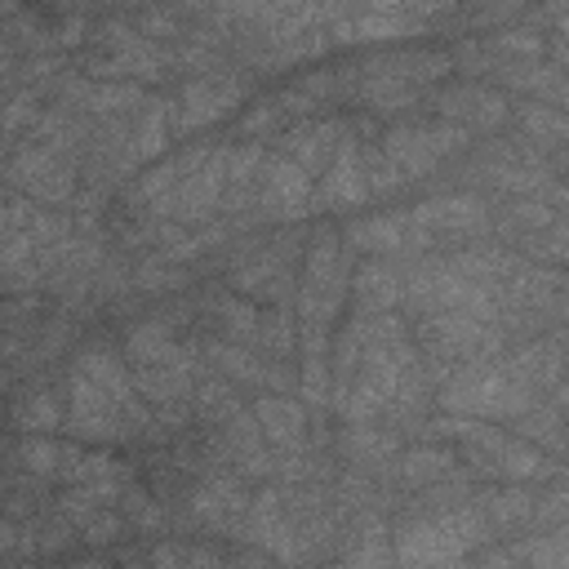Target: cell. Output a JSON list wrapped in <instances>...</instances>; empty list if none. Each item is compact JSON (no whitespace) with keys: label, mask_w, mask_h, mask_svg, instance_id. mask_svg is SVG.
<instances>
[{"label":"cell","mask_w":569,"mask_h":569,"mask_svg":"<svg viewBox=\"0 0 569 569\" xmlns=\"http://www.w3.org/2000/svg\"><path fill=\"white\" fill-rule=\"evenodd\" d=\"M481 517L476 511H445V517L432 521H414L401 530V543H396V556L405 565H440V560H463L468 547L481 538Z\"/></svg>","instance_id":"obj_1"},{"label":"cell","mask_w":569,"mask_h":569,"mask_svg":"<svg viewBox=\"0 0 569 569\" xmlns=\"http://www.w3.org/2000/svg\"><path fill=\"white\" fill-rule=\"evenodd\" d=\"M352 245L370 250V254H396V250H410V232L396 218H370V222L352 227Z\"/></svg>","instance_id":"obj_9"},{"label":"cell","mask_w":569,"mask_h":569,"mask_svg":"<svg viewBox=\"0 0 569 569\" xmlns=\"http://www.w3.org/2000/svg\"><path fill=\"white\" fill-rule=\"evenodd\" d=\"M521 125L534 134V143H569V117H560L556 107H543V102L525 107Z\"/></svg>","instance_id":"obj_12"},{"label":"cell","mask_w":569,"mask_h":569,"mask_svg":"<svg viewBox=\"0 0 569 569\" xmlns=\"http://www.w3.org/2000/svg\"><path fill=\"white\" fill-rule=\"evenodd\" d=\"M85 530H89V538H98V543H102V538H117V530H121V525L111 521V517H89V521H85Z\"/></svg>","instance_id":"obj_25"},{"label":"cell","mask_w":569,"mask_h":569,"mask_svg":"<svg viewBox=\"0 0 569 569\" xmlns=\"http://www.w3.org/2000/svg\"><path fill=\"white\" fill-rule=\"evenodd\" d=\"M440 117L463 121V125H481V130H494V125L507 117V102H503L498 94H489V89L468 85V89H449V94L440 98Z\"/></svg>","instance_id":"obj_6"},{"label":"cell","mask_w":569,"mask_h":569,"mask_svg":"<svg viewBox=\"0 0 569 569\" xmlns=\"http://www.w3.org/2000/svg\"><path fill=\"white\" fill-rule=\"evenodd\" d=\"M343 449L352 453L356 463H378V459H387V453L396 449V440H387V436H378V432H370V427H352V432L343 436Z\"/></svg>","instance_id":"obj_14"},{"label":"cell","mask_w":569,"mask_h":569,"mask_svg":"<svg viewBox=\"0 0 569 569\" xmlns=\"http://www.w3.org/2000/svg\"><path fill=\"white\" fill-rule=\"evenodd\" d=\"M241 98V85L227 81V76H201L183 89V117H179V130H201L209 121H218L222 111H232Z\"/></svg>","instance_id":"obj_4"},{"label":"cell","mask_w":569,"mask_h":569,"mask_svg":"<svg viewBox=\"0 0 569 569\" xmlns=\"http://www.w3.org/2000/svg\"><path fill=\"white\" fill-rule=\"evenodd\" d=\"M489 511H494L498 525H517V521L534 517V503H530L521 489H511V494H494V498H489Z\"/></svg>","instance_id":"obj_16"},{"label":"cell","mask_w":569,"mask_h":569,"mask_svg":"<svg viewBox=\"0 0 569 569\" xmlns=\"http://www.w3.org/2000/svg\"><path fill=\"white\" fill-rule=\"evenodd\" d=\"M511 214H517V222H521V227H538V232H547V227L556 222L547 205H530V201H521V205L511 209Z\"/></svg>","instance_id":"obj_21"},{"label":"cell","mask_w":569,"mask_h":569,"mask_svg":"<svg viewBox=\"0 0 569 569\" xmlns=\"http://www.w3.org/2000/svg\"><path fill=\"white\" fill-rule=\"evenodd\" d=\"M521 556H530V560H547V565H569V530H560V534L547 538V543L525 547Z\"/></svg>","instance_id":"obj_19"},{"label":"cell","mask_w":569,"mask_h":569,"mask_svg":"<svg viewBox=\"0 0 569 569\" xmlns=\"http://www.w3.org/2000/svg\"><path fill=\"white\" fill-rule=\"evenodd\" d=\"M525 440H538V445H565V432H560V414L556 410H525V427H521Z\"/></svg>","instance_id":"obj_15"},{"label":"cell","mask_w":569,"mask_h":569,"mask_svg":"<svg viewBox=\"0 0 569 569\" xmlns=\"http://www.w3.org/2000/svg\"><path fill=\"white\" fill-rule=\"evenodd\" d=\"M352 290H356V303L365 312H387L396 299H401V276H396L391 267H383V263H370V267L356 271Z\"/></svg>","instance_id":"obj_8"},{"label":"cell","mask_w":569,"mask_h":569,"mask_svg":"<svg viewBox=\"0 0 569 569\" xmlns=\"http://www.w3.org/2000/svg\"><path fill=\"white\" fill-rule=\"evenodd\" d=\"M556 23H560V36H565V40H569V10H565V14H560V19H556Z\"/></svg>","instance_id":"obj_26"},{"label":"cell","mask_w":569,"mask_h":569,"mask_svg":"<svg viewBox=\"0 0 569 569\" xmlns=\"http://www.w3.org/2000/svg\"><path fill=\"white\" fill-rule=\"evenodd\" d=\"M160 147H165V107H152L147 111V121H143V130H138V156L143 160H152V156H160Z\"/></svg>","instance_id":"obj_18"},{"label":"cell","mask_w":569,"mask_h":569,"mask_svg":"<svg viewBox=\"0 0 569 569\" xmlns=\"http://www.w3.org/2000/svg\"><path fill=\"white\" fill-rule=\"evenodd\" d=\"M494 472L507 476V481H530V476H543L547 463H543V449L538 445H517V440H503V449L494 453Z\"/></svg>","instance_id":"obj_10"},{"label":"cell","mask_w":569,"mask_h":569,"mask_svg":"<svg viewBox=\"0 0 569 569\" xmlns=\"http://www.w3.org/2000/svg\"><path fill=\"white\" fill-rule=\"evenodd\" d=\"M258 192H263V205L276 209V214H294L312 201V179H307V169L299 160H263L258 169Z\"/></svg>","instance_id":"obj_3"},{"label":"cell","mask_w":569,"mask_h":569,"mask_svg":"<svg viewBox=\"0 0 569 569\" xmlns=\"http://www.w3.org/2000/svg\"><path fill=\"white\" fill-rule=\"evenodd\" d=\"M23 423H45V427H53V423H59V410H53V405L45 401V396H40L36 405L23 410Z\"/></svg>","instance_id":"obj_24"},{"label":"cell","mask_w":569,"mask_h":569,"mask_svg":"<svg viewBox=\"0 0 569 569\" xmlns=\"http://www.w3.org/2000/svg\"><path fill=\"white\" fill-rule=\"evenodd\" d=\"M254 419L271 445H284V449L303 445V405L290 401V396H258Z\"/></svg>","instance_id":"obj_7"},{"label":"cell","mask_w":569,"mask_h":569,"mask_svg":"<svg viewBox=\"0 0 569 569\" xmlns=\"http://www.w3.org/2000/svg\"><path fill=\"white\" fill-rule=\"evenodd\" d=\"M143 98V89L138 85H111V89H85V102L94 107V111H121V107H130V102H138Z\"/></svg>","instance_id":"obj_17"},{"label":"cell","mask_w":569,"mask_h":569,"mask_svg":"<svg viewBox=\"0 0 569 569\" xmlns=\"http://www.w3.org/2000/svg\"><path fill=\"white\" fill-rule=\"evenodd\" d=\"M453 472V453L449 449H414V453H405V463H401V476L410 481V485H432V481H440V476H449Z\"/></svg>","instance_id":"obj_11"},{"label":"cell","mask_w":569,"mask_h":569,"mask_svg":"<svg viewBox=\"0 0 569 569\" xmlns=\"http://www.w3.org/2000/svg\"><path fill=\"white\" fill-rule=\"evenodd\" d=\"M370 196V183H365V169H361V152L352 138H343L329 156V169H325V183H320V201L325 205H361Z\"/></svg>","instance_id":"obj_5"},{"label":"cell","mask_w":569,"mask_h":569,"mask_svg":"<svg viewBox=\"0 0 569 569\" xmlns=\"http://www.w3.org/2000/svg\"><path fill=\"white\" fill-rule=\"evenodd\" d=\"M468 143V134L459 125H405V130H391L383 138V152L401 165L405 179H423L427 169H436L449 152H459Z\"/></svg>","instance_id":"obj_2"},{"label":"cell","mask_w":569,"mask_h":569,"mask_svg":"<svg viewBox=\"0 0 569 569\" xmlns=\"http://www.w3.org/2000/svg\"><path fill=\"white\" fill-rule=\"evenodd\" d=\"M338 130L334 125H307V130H294L290 134V147L299 152V165L307 169H320V160H325V147H329V138H334Z\"/></svg>","instance_id":"obj_13"},{"label":"cell","mask_w":569,"mask_h":569,"mask_svg":"<svg viewBox=\"0 0 569 569\" xmlns=\"http://www.w3.org/2000/svg\"><path fill=\"white\" fill-rule=\"evenodd\" d=\"M498 45H503L507 53H530V59H538V49H543V40L530 36V32H511V36H503Z\"/></svg>","instance_id":"obj_22"},{"label":"cell","mask_w":569,"mask_h":569,"mask_svg":"<svg viewBox=\"0 0 569 569\" xmlns=\"http://www.w3.org/2000/svg\"><path fill=\"white\" fill-rule=\"evenodd\" d=\"M538 521H569V489H560V494H552L538 511H534Z\"/></svg>","instance_id":"obj_23"},{"label":"cell","mask_w":569,"mask_h":569,"mask_svg":"<svg viewBox=\"0 0 569 569\" xmlns=\"http://www.w3.org/2000/svg\"><path fill=\"white\" fill-rule=\"evenodd\" d=\"M23 463L32 472H53V463H59V449L45 445V440H23Z\"/></svg>","instance_id":"obj_20"}]
</instances>
